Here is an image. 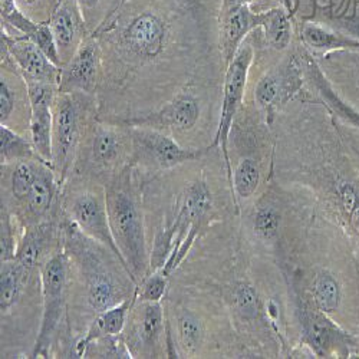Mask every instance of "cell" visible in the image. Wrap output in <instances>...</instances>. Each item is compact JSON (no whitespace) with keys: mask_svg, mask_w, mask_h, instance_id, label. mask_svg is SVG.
Instances as JSON below:
<instances>
[{"mask_svg":"<svg viewBox=\"0 0 359 359\" xmlns=\"http://www.w3.org/2000/svg\"><path fill=\"white\" fill-rule=\"evenodd\" d=\"M105 200L114 241L127 263L131 278L138 283V279L149 275L142 216L133 196L123 187L114 186Z\"/></svg>","mask_w":359,"mask_h":359,"instance_id":"obj_2","label":"cell"},{"mask_svg":"<svg viewBox=\"0 0 359 359\" xmlns=\"http://www.w3.org/2000/svg\"><path fill=\"white\" fill-rule=\"evenodd\" d=\"M264 22L266 12L255 13L249 5H222L220 48L227 65L243 45L248 34L256 27H262Z\"/></svg>","mask_w":359,"mask_h":359,"instance_id":"obj_13","label":"cell"},{"mask_svg":"<svg viewBox=\"0 0 359 359\" xmlns=\"http://www.w3.org/2000/svg\"><path fill=\"white\" fill-rule=\"evenodd\" d=\"M133 140L137 151H141L149 161H154L164 170L198 160L205 153V149L183 148L171 137L153 128L135 127Z\"/></svg>","mask_w":359,"mask_h":359,"instance_id":"obj_10","label":"cell"},{"mask_svg":"<svg viewBox=\"0 0 359 359\" xmlns=\"http://www.w3.org/2000/svg\"><path fill=\"white\" fill-rule=\"evenodd\" d=\"M233 305L245 319H255L259 315V297L250 285L241 283L233 290Z\"/></svg>","mask_w":359,"mask_h":359,"instance_id":"obj_31","label":"cell"},{"mask_svg":"<svg viewBox=\"0 0 359 359\" xmlns=\"http://www.w3.org/2000/svg\"><path fill=\"white\" fill-rule=\"evenodd\" d=\"M68 210H69L72 223H75L79 227V230L85 233L88 237L94 238V241L100 242L107 249H109L112 255L119 260V263H121L126 267V271L128 272L127 263L114 241V236L109 226L105 197L98 196L97 193H93V191L79 193L72 198Z\"/></svg>","mask_w":359,"mask_h":359,"instance_id":"obj_6","label":"cell"},{"mask_svg":"<svg viewBox=\"0 0 359 359\" xmlns=\"http://www.w3.org/2000/svg\"><path fill=\"white\" fill-rule=\"evenodd\" d=\"M119 151H121V138H119V135L107 127L97 128L93 138L94 160L101 164H109L116 160Z\"/></svg>","mask_w":359,"mask_h":359,"instance_id":"obj_26","label":"cell"},{"mask_svg":"<svg viewBox=\"0 0 359 359\" xmlns=\"http://www.w3.org/2000/svg\"><path fill=\"white\" fill-rule=\"evenodd\" d=\"M68 253L57 252L41 267L43 313L32 358L48 355L53 335L61 322L68 285Z\"/></svg>","mask_w":359,"mask_h":359,"instance_id":"obj_3","label":"cell"},{"mask_svg":"<svg viewBox=\"0 0 359 359\" xmlns=\"http://www.w3.org/2000/svg\"><path fill=\"white\" fill-rule=\"evenodd\" d=\"M308 72L309 76L313 79V82L316 83V86L319 88V91L322 94V97L327 101V104L331 105L338 114H341L344 118H346L348 121L353 123L355 126H359V114H356L355 111H352L349 107H346L335 94L329 85L325 82L322 74L318 71V68L311 62L308 67Z\"/></svg>","mask_w":359,"mask_h":359,"instance_id":"obj_30","label":"cell"},{"mask_svg":"<svg viewBox=\"0 0 359 359\" xmlns=\"http://www.w3.org/2000/svg\"><path fill=\"white\" fill-rule=\"evenodd\" d=\"M178 338L186 353H194L203 339V327L200 320L187 311L182 312L178 316Z\"/></svg>","mask_w":359,"mask_h":359,"instance_id":"obj_28","label":"cell"},{"mask_svg":"<svg viewBox=\"0 0 359 359\" xmlns=\"http://www.w3.org/2000/svg\"><path fill=\"white\" fill-rule=\"evenodd\" d=\"M0 249H2V262L13 260L16 256V243L13 236V226L11 222V215L6 207L2 205V222H0Z\"/></svg>","mask_w":359,"mask_h":359,"instance_id":"obj_34","label":"cell"},{"mask_svg":"<svg viewBox=\"0 0 359 359\" xmlns=\"http://www.w3.org/2000/svg\"><path fill=\"white\" fill-rule=\"evenodd\" d=\"M301 39L309 48L315 50H329L339 48H359V41L344 38L342 35L329 32L327 29L315 25L305 23L301 29Z\"/></svg>","mask_w":359,"mask_h":359,"instance_id":"obj_22","label":"cell"},{"mask_svg":"<svg viewBox=\"0 0 359 359\" xmlns=\"http://www.w3.org/2000/svg\"><path fill=\"white\" fill-rule=\"evenodd\" d=\"M27 98L31 102V134L39 160L53 167V109L57 85L46 82H26Z\"/></svg>","mask_w":359,"mask_h":359,"instance_id":"obj_7","label":"cell"},{"mask_svg":"<svg viewBox=\"0 0 359 359\" xmlns=\"http://www.w3.org/2000/svg\"><path fill=\"white\" fill-rule=\"evenodd\" d=\"M56 194V184H55V174L53 167L46 163H41L38 175L35 183L26 197L27 210L34 217L41 219L46 216L52 201Z\"/></svg>","mask_w":359,"mask_h":359,"instance_id":"obj_19","label":"cell"},{"mask_svg":"<svg viewBox=\"0 0 359 359\" xmlns=\"http://www.w3.org/2000/svg\"><path fill=\"white\" fill-rule=\"evenodd\" d=\"M98 2H100V0H78L82 13H83V11L94 9L98 5Z\"/></svg>","mask_w":359,"mask_h":359,"instance_id":"obj_37","label":"cell"},{"mask_svg":"<svg viewBox=\"0 0 359 359\" xmlns=\"http://www.w3.org/2000/svg\"><path fill=\"white\" fill-rule=\"evenodd\" d=\"M0 154H2V164L34 160V157L38 156L34 142L20 137L6 124L0 127Z\"/></svg>","mask_w":359,"mask_h":359,"instance_id":"obj_23","label":"cell"},{"mask_svg":"<svg viewBox=\"0 0 359 359\" xmlns=\"http://www.w3.org/2000/svg\"><path fill=\"white\" fill-rule=\"evenodd\" d=\"M29 273L16 259L2 262V279H0V309L6 313L20 296L26 275Z\"/></svg>","mask_w":359,"mask_h":359,"instance_id":"obj_20","label":"cell"},{"mask_svg":"<svg viewBox=\"0 0 359 359\" xmlns=\"http://www.w3.org/2000/svg\"><path fill=\"white\" fill-rule=\"evenodd\" d=\"M351 224L356 230V233H359V205H356L351 212Z\"/></svg>","mask_w":359,"mask_h":359,"instance_id":"obj_38","label":"cell"},{"mask_svg":"<svg viewBox=\"0 0 359 359\" xmlns=\"http://www.w3.org/2000/svg\"><path fill=\"white\" fill-rule=\"evenodd\" d=\"M255 0H222V5H250Z\"/></svg>","mask_w":359,"mask_h":359,"instance_id":"obj_39","label":"cell"},{"mask_svg":"<svg viewBox=\"0 0 359 359\" xmlns=\"http://www.w3.org/2000/svg\"><path fill=\"white\" fill-rule=\"evenodd\" d=\"M198 116L200 105L196 97L191 93H182L157 112L145 116L131 118L124 123L127 126L140 128H168L175 131H189L197 124Z\"/></svg>","mask_w":359,"mask_h":359,"instance_id":"obj_12","label":"cell"},{"mask_svg":"<svg viewBox=\"0 0 359 359\" xmlns=\"http://www.w3.org/2000/svg\"><path fill=\"white\" fill-rule=\"evenodd\" d=\"M134 297H128L121 304H118L104 312H100L97 319L89 326L86 335L76 344V355L83 356L88 346L95 341L115 338L124 331L127 316L131 311Z\"/></svg>","mask_w":359,"mask_h":359,"instance_id":"obj_16","label":"cell"},{"mask_svg":"<svg viewBox=\"0 0 359 359\" xmlns=\"http://www.w3.org/2000/svg\"><path fill=\"white\" fill-rule=\"evenodd\" d=\"M18 6H34L38 0H16Z\"/></svg>","mask_w":359,"mask_h":359,"instance_id":"obj_40","label":"cell"},{"mask_svg":"<svg viewBox=\"0 0 359 359\" xmlns=\"http://www.w3.org/2000/svg\"><path fill=\"white\" fill-rule=\"evenodd\" d=\"M305 337L309 345L318 352L325 353L332 342V326L329 322L316 313H308L304 319Z\"/></svg>","mask_w":359,"mask_h":359,"instance_id":"obj_25","label":"cell"},{"mask_svg":"<svg viewBox=\"0 0 359 359\" xmlns=\"http://www.w3.org/2000/svg\"><path fill=\"white\" fill-rule=\"evenodd\" d=\"M282 2H283V5H285L286 11L290 13V11H292V0H282Z\"/></svg>","mask_w":359,"mask_h":359,"instance_id":"obj_41","label":"cell"},{"mask_svg":"<svg viewBox=\"0 0 359 359\" xmlns=\"http://www.w3.org/2000/svg\"><path fill=\"white\" fill-rule=\"evenodd\" d=\"M165 41L167 25L151 12L134 16L119 34V43L127 53L138 59L156 57L163 52Z\"/></svg>","mask_w":359,"mask_h":359,"instance_id":"obj_9","label":"cell"},{"mask_svg":"<svg viewBox=\"0 0 359 359\" xmlns=\"http://www.w3.org/2000/svg\"><path fill=\"white\" fill-rule=\"evenodd\" d=\"M41 163L42 160L39 163H35L34 160L16 161L11 178L12 194L16 200H26L36 180Z\"/></svg>","mask_w":359,"mask_h":359,"instance_id":"obj_27","label":"cell"},{"mask_svg":"<svg viewBox=\"0 0 359 359\" xmlns=\"http://www.w3.org/2000/svg\"><path fill=\"white\" fill-rule=\"evenodd\" d=\"M267 43L275 49H286L292 39V23L286 8L266 11V22L262 26Z\"/></svg>","mask_w":359,"mask_h":359,"instance_id":"obj_21","label":"cell"},{"mask_svg":"<svg viewBox=\"0 0 359 359\" xmlns=\"http://www.w3.org/2000/svg\"><path fill=\"white\" fill-rule=\"evenodd\" d=\"M259 180H260V172H259L257 164L250 158L242 160L234 171V180H233L234 190L238 194V197L249 198L250 196H253V193L259 186Z\"/></svg>","mask_w":359,"mask_h":359,"instance_id":"obj_29","label":"cell"},{"mask_svg":"<svg viewBox=\"0 0 359 359\" xmlns=\"http://www.w3.org/2000/svg\"><path fill=\"white\" fill-rule=\"evenodd\" d=\"M167 279L161 271L149 273L142 285H141V292L138 294L141 302H160L163 296L165 294L167 289Z\"/></svg>","mask_w":359,"mask_h":359,"instance_id":"obj_32","label":"cell"},{"mask_svg":"<svg viewBox=\"0 0 359 359\" xmlns=\"http://www.w3.org/2000/svg\"><path fill=\"white\" fill-rule=\"evenodd\" d=\"M53 224L49 222L35 224L26 230L16 249L15 259L29 272L38 266L48 250L53 237Z\"/></svg>","mask_w":359,"mask_h":359,"instance_id":"obj_18","label":"cell"},{"mask_svg":"<svg viewBox=\"0 0 359 359\" xmlns=\"http://www.w3.org/2000/svg\"><path fill=\"white\" fill-rule=\"evenodd\" d=\"M301 75H299V67L294 59L283 64L278 71L264 75L255 91V98L257 104L272 112L273 108L285 104L301 86Z\"/></svg>","mask_w":359,"mask_h":359,"instance_id":"obj_14","label":"cell"},{"mask_svg":"<svg viewBox=\"0 0 359 359\" xmlns=\"http://www.w3.org/2000/svg\"><path fill=\"white\" fill-rule=\"evenodd\" d=\"M131 339L141 355H153L163 334V308L160 302H142Z\"/></svg>","mask_w":359,"mask_h":359,"instance_id":"obj_17","label":"cell"},{"mask_svg":"<svg viewBox=\"0 0 359 359\" xmlns=\"http://www.w3.org/2000/svg\"><path fill=\"white\" fill-rule=\"evenodd\" d=\"M100 43L95 38L82 41L74 56L62 69L59 79V93H93L100 68Z\"/></svg>","mask_w":359,"mask_h":359,"instance_id":"obj_11","label":"cell"},{"mask_svg":"<svg viewBox=\"0 0 359 359\" xmlns=\"http://www.w3.org/2000/svg\"><path fill=\"white\" fill-rule=\"evenodd\" d=\"M79 126V107L72 93L59 95L53 111L52 148L53 168L61 175L59 178L61 183L65 180L75 157L81 134Z\"/></svg>","mask_w":359,"mask_h":359,"instance_id":"obj_5","label":"cell"},{"mask_svg":"<svg viewBox=\"0 0 359 359\" xmlns=\"http://www.w3.org/2000/svg\"><path fill=\"white\" fill-rule=\"evenodd\" d=\"M280 227V216L272 207L260 208L255 219V230L256 233L264 238V241H272L276 237Z\"/></svg>","mask_w":359,"mask_h":359,"instance_id":"obj_33","label":"cell"},{"mask_svg":"<svg viewBox=\"0 0 359 359\" xmlns=\"http://www.w3.org/2000/svg\"><path fill=\"white\" fill-rule=\"evenodd\" d=\"M15 93L8 83V79L2 74V81H0V119H2V124H6L9 116L13 112L15 108Z\"/></svg>","mask_w":359,"mask_h":359,"instance_id":"obj_35","label":"cell"},{"mask_svg":"<svg viewBox=\"0 0 359 359\" xmlns=\"http://www.w3.org/2000/svg\"><path fill=\"white\" fill-rule=\"evenodd\" d=\"M312 294L316 308L320 312L331 313L339 305V286L332 275L327 272H319L312 283Z\"/></svg>","mask_w":359,"mask_h":359,"instance_id":"obj_24","label":"cell"},{"mask_svg":"<svg viewBox=\"0 0 359 359\" xmlns=\"http://www.w3.org/2000/svg\"><path fill=\"white\" fill-rule=\"evenodd\" d=\"M81 12L78 0H61L55 12H52L49 26L57 43L62 67L69 62L78 46L82 43L81 29L83 23Z\"/></svg>","mask_w":359,"mask_h":359,"instance_id":"obj_15","label":"cell"},{"mask_svg":"<svg viewBox=\"0 0 359 359\" xmlns=\"http://www.w3.org/2000/svg\"><path fill=\"white\" fill-rule=\"evenodd\" d=\"M105 250L109 249L82 233L75 223L65 227V252L79 269L86 286L88 302L98 313L131 297L130 286L108 266Z\"/></svg>","mask_w":359,"mask_h":359,"instance_id":"obj_1","label":"cell"},{"mask_svg":"<svg viewBox=\"0 0 359 359\" xmlns=\"http://www.w3.org/2000/svg\"><path fill=\"white\" fill-rule=\"evenodd\" d=\"M252 61H253V48L249 43H243L241 49L237 50L233 61L227 65V72H226L220 123H219L216 140L212 147H216V145L222 147L226 167L229 171L227 172L229 178H231V167H230V160L227 153V140H229V133L233 124V118L243 101L245 88H246Z\"/></svg>","mask_w":359,"mask_h":359,"instance_id":"obj_4","label":"cell"},{"mask_svg":"<svg viewBox=\"0 0 359 359\" xmlns=\"http://www.w3.org/2000/svg\"><path fill=\"white\" fill-rule=\"evenodd\" d=\"M341 200H342V204L345 207V210L348 213H351L353 208L358 205V197H356V193L353 191V189L348 184H344L341 189Z\"/></svg>","mask_w":359,"mask_h":359,"instance_id":"obj_36","label":"cell"},{"mask_svg":"<svg viewBox=\"0 0 359 359\" xmlns=\"http://www.w3.org/2000/svg\"><path fill=\"white\" fill-rule=\"evenodd\" d=\"M11 56L25 82H46L59 85L61 68L56 67L43 50L29 38H12L2 29V57Z\"/></svg>","mask_w":359,"mask_h":359,"instance_id":"obj_8","label":"cell"}]
</instances>
